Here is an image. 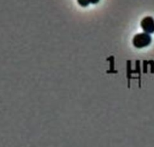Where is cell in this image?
Returning <instances> with one entry per match:
<instances>
[{
  "label": "cell",
  "mask_w": 154,
  "mask_h": 147,
  "mask_svg": "<svg viewBox=\"0 0 154 147\" xmlns=\"http://www.w3.org/2000/svg\"><path fill=\"white\" fill-rule=\"evenodd\" d=\"M152 38L150 35L146 33H140V34H137L134 36L133 39V45L136 48H143V47L148 46L151 43Z\"/></svg>",
  "instance_id": "obj_1"
},
{
  "label": "cell",
  "mask_w": 154,
  "mask_h": 147,
  "mask_svg": "<svg viewBox=\"0 0 154 147\" xmlns=\"http://www.w3.org/2000/svg\"><path fill=\"white\" fill-rule=\"evenodd\" d=\"M100 0H90V3L92 4H97L98 3Z\"/></svg>",
  "instance_id": "obj_4"
},
{
  "label": "cell",
  "mask_w": 154,
  "mask_h": 147,
  "mask_svg": "<svg viewBox=\"0 0 154 147\" xmlns=\"http://www.w3.org/2000/svg\"><path fill=\"white\" fill-rule=\"evenodd\" d=\"M142 29L146 34H153L154 33V19L150 16L145 17L140 22Z\"/></svg>",
  "instance_id": "obj_2"
},
{
  "label": "cell",
  "mask_w": 154,
  "mask_h": 147,
  "mask_svg": "<svg viewBox=\"0 0 154 147\" xmlns=\"http://www.w3.org/2000/svg\"><path fill=\"white\" fill-rule=\"evenodd\" d=\"M77 2L82 7H87L90 4V0H77Z\"/></svg>",
  "instance_id": "obj_3"
}]
</instances>
